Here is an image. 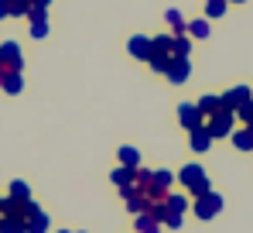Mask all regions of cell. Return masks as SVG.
I'll use <instances>...</instances> for the list:
<instances>
[{"label":"cell","mask_w":253,"mask_h":233,"mask_svg":"<svg viewBox=\"0 0 253 233\" xmlns=\"http://www.w3.org/2000/svg\"><path fill=\"white\" fill-rule=\"evenodd\" d=\"M3 17H10V7H7V3H0V21H3Z\"/></svg>","instance_id":"cell-29"},{"label":"cell","mask_w":253,"mask_h":233,"mask_svg":"<svg viewBox=\"0 0 253 233\" xmlns=\"http://www.w3.org/2000/svg\"><path fill=\"white\" fill-rule=\"evenodd\" d=\"M10 199H17V202H28V199H31V189H28L24 182H10Z\"/></svg>","instance_id":"cell-24"},{"label":"cell","mask_w":253,"mask_h":233,"mask_svg":"<svg viewBox=\"0 0 253 233\" xmlns=\"http://www.w3.org/2000/svg\"><path fill=\"white\" fill-rule=\"evenodd\" d=\"M250 100H253L250 86H229V89L222 93V110H233V114H236V110H240L243 103H250Z\"/></svg>","instance_id":"cell-3"},{"label":"cell","mask_w":253,"mask_h":233,"mask_svg":"<svg viewBox=\"0 0 253 233\" xmlns=\"http://www.w3.org/2000/svg\"><path fill=\"white\" fill-rule=\"evenodd\" d=\"M236 114H240V120H243V123H253V100H250V103H243Z\"/></svg>","instance_id":"cell-26"},{"label":"cell","mask_w":253,"mask_h":233,"mask_svg":"<svg viewBox=\"0 0 253 233\" xmlns=\"http://www.w3.org/2000/svg\"><path fill=\"white\" fill-rule=\"evenodd\" d=\"M126 52H130L133 58L147 62V55H151V38H147V35H133V38L126 41Z\"/></svg>","instance_id":"cell-8"},{"label":"cell","mask_w":253,"mask_h":233,"mask_svg":"<svg viewBox=\"0 0 253 233\" xmlns=\"http://www.w3.org/2000/svg\"><path fill=\"white\" fill-rule=\"evenodd\" d=\"M28 21H31V35H35V38H44V35H48V14H44V10H31Z\"/></svg>","instance_id":"cell-11"},{"label":"cell","mask_w":253,"mask_h":233,"mask_svg":"<svg viewBox=\"0 0 253 233\" xmlns=\"http://www.w3.org/2000/svg\"><path fill=\"white\" fill-rule=\"evenodd\" d=\"M226 14V0H206V17H222Z\"/></svg>","instance_id":"cell-25"},{"label":"cell","mask_w":253,"mask_h":233,"mask_svg":"<svg viewBox=\"0 0 253 233\" xmlns=\"http://www.w3.org/2000/svg\"><path fill=\"white\" fill-rule=\"evenodd\" d=\"M24 227H28V233H48V216H44L42 209H35V213L24 220Z\"/></svg>","instance_id":"cell-14"},{"label":"cell","mask_w":253,"mask_h":233,"mask_svg":"<svg viewBox=\"0 0 253 233\" xmlns=\"http://www.w3.org/2000/svg\"><path fill=\"white\" fill-rule=\"evenodd\" d=\"M185 31H188V35H192V38H209V21H206V17H199V21H188V28H185Z\"/></svg>","instance_id":"cell-18"},{"label":"cell","mask_w":253,"mask_h":233,"mask_svg":"<svg viewBox=\"0 0 253 233\" xmlns=\"http://www.w3.org/2000/svg\"><path fill=\"white\" fill-rule=\"evenodd\" d=\"M137 233H161V227H158V220L154 216H147V213H137Z\"/></svg>","instance_id":"cell-17"},{"label":"cell","mask_w":253,"mask_h":233,"mask_svg":"<svg viewBox=\"0 0 253 233\" xmlns=\"http://www.w3.org/2000/svg\"><path fill=\"white\" fill-rule=\"evenodd\" d=\"M192 134V148L195 151H209V144H212V134H209V127L206 123H199L195 130H188Z\"/></svg>","instance_id":"cell-10"},{"label":"cell","mask_w":253,"mask_h":233,"mask_svg":"<svg viewBox=\"0 0 253 233\" xmlns=\"http://www.w3.org/2000/svg\"><path fill=\"white\" fill-rule=\"evenodd\" d=\"M0 65L10 69V72H21L24 62H21V45H17V41H3V45H0Z\"/></svg>","instance_id":"cell-5"},{"label":"cell","mask_w":253,"mask_h":233,"mask_svg":"<svg viewBox=\"0 0 253 233\" xmlns=\"http://www.w3.org/2000/svg\"><path fill=\"white\" fill-rule=\"evenodd\" d=\"M10 17H28L31 14V0H10Z\"/></svg>","instance_id":"cell-22"},{"label":"cell","mask_w":253,"mask_h":233,"mask_svg":"<svg viewBox=\"0 0 253 233\" xmlns=\"http://www.w3.org/2000/svg\"><path fill=\"white\" fill-rule=\"evenodd\" d=\"M0 202H3V199H0Z\"/></svg>","instance_id":"cell-33"},{"label":"cell","mask_w":253,"mask_h":233,"mask_svg":"<svg viewBox=\"0 0 253 233\" xmlns=\"http://www.w3.org/2000/svg\"><path fill=\"white\" fill-rule=\"evenodd\" d=\"M178 120H181V127H185V130H195L199 123H206V116L199 114V107H195V103H181V107H178Z\"/></svg>","instance_id":"cell-7"},{"label":"cell","mask_w":253,"mask_h":233,"mask_svg":"<svg viewBox=\"0 0 253 233\" xmlns=\"http://www.w3.org/2000/svg\"><path fill=\"white\" fill-rule=\"evenodd\" d=\"M165 206H168V213H185L188 209V199L185 195H165Z\"/></svg>","instance_id":"cell-21"},{"label":"cell","mask_w":253,"mask_h":233,"mask_svg":"<svg viewBox=\"0 0 253 233\" xmlns=\"http://www.w3.org/2000/svg\"><path fill=\"white\" fill-rule=\"evenodd\" d=\"M195 107H199V114H202V116H212V114L222 110V96H202Z\"/></svg>","instance_id":"cell-15"},{"label":"cell","mask_w":253,"mask_h":233,"mask_svg":"<svg viewBox=\"0 0 253 233\" xmlns=\"http://www.w3.org/2000/svg\"><path fill=\"white\" fill-rule=\"evenodd\" d=\"M219 209H222V195H215L212 189L206 195H199V199H195V216H199V220H212Z\"/></svg>","instance_id":"cell-4"},{"label":"cell","mask_w":253,"mask_h":233,"mask_svg":"<svg viewBox=\"0 0 253 233\" xmlns=\"http://www.w3.org/2000/svg\"><path fill=\"white\" fill-rule=\"evenodd\" d=\"M226 3H243V0H226Z\"/></svg>","instance_id":"cell-30"},{"label":"cell","mask_w":253,"mask_h":233,"mask_svg":"<svg viewBox=\"0 0 253 233\" xmlns=\"http://www.w3.org/2000/svg\"><path fill=\"white\" fill-rule=\"evenodd\" d=\"M178 182H181V185H185L188 192L195 195V199L209 192V178H206V172H202L199 165H185V168L178 172Z\"/></svg>","instance_id":"cell-1"},{"label":"cell","mask_w":253,"mask_h":233,"mask_svg":"<svg viewBox=\"0 0 253 233\" xmlns=\"http://www.w3.org/2000/svg\"><path fill=\"white\" fill-rule=\"evenodd\" d=\"M174 55L178 58H188L192 55V41L185 38V35H174Z\"/></svg>","instance_id":"cell-23"},{"label":"cell","mask_w":253,"mask_h":233,"mask_svg":"<svg viewBox=\"0 0 253 233\" xmlns=\"http://www.w3.org/2000/svg\"><path fill=\"white\" fill-rule=\"evenodd\" d=\"M62 233H69V230H62Z\"/></svg>","instance_id":"cell-32"},{"label":"cell","mask_w":253,"mask_h":233,"mask_svg":"<svg viewBox=\"0 0 253 233\" xmlns=\"http://www.w3.org/2000/svg\"><path fill=\"white\" fill-rule=\"evenodd\" d=\"M0 233H28L21 216H0Z\"/></svg>","instance_id":"cell-16"},{"label":"cell","mask_w":253,"mask_h":233,"mask_svg":"<svg viewBox=\"0 0 253 233\" xmlns=\"http://www.w3.org/2000/svg\"><path fill=\"white\" fill-rule=\"evenodd\" d=\"M0 3H10V0H0Z\"/></svg>","instance_id":"cell-31"},{"label":"cell","mask_w":253,"mask_h":233,"mask_svg":"<svg viewBox=\"0 0 253 233\" xmlns=\"http://www.w3.org/2000/svg\"><path fill=\"white\" fill-rule=\"evenodd\" d=\"M165 227L178 230V227H181V213H168V216H165Z\"/></svg>","instance_id":"cell-27"},{"label":"cell","mask_w":253,"mask_h":233,"mask_svg":"<svg viewBox=\"0 0 253 233\" xmlns=\"http://www.w3.org/2000/svg\"><path fill=\"white\" fill-rule=\"evenodd\" d=\"M165 76H168L171 86H181L185 79L192 76V62H188V58H178V55H174V62L168 65V72H165Z\"/></svg>","instance_id":"cell-6"},{"label":"cell","mask_w":253,"mask_h":233,"mask_svg":"<svg viewBox=\"0 0 253 233\" xmlns=\"http://www.w3.org/2000/svg\"><path fill=\"white\" fill-rule=\"evenodd\" d=\"M0 89H3V93H10V96H14V93H21V89H24L21 72H10V69H3V65H0Z\"/></svg>","instance_id":"cell-9"},{"label":"cell","mask_w":253,"mask_h":233,"mask_svg":"<svg viewBox=\"0 0 253 233\" xmlns=\"http://www.w3.org/2000/svg\"><path fill=\"white\" fill-rule=\"evenodd\" d=\"M133 182H137V168H117L113 172V185H120V189H133Z\"/></svg>","instance_id":"cell-12"},{"label":"cell","mask_w":253,"mask_h":233,"mask_svg":"<svg viewBox=\"0 0 253 233\" xmlns=\"http://www.w3.org/2000/svg\"><path fill=\"white\" fill-rule=\"evenodd\" d=\"M120 165H124V168H140V155H137V148H120Z\"/></svg>","instance_id":"cell-20"},{"label":"cell","mask_w":253,"mask_h":233,"mask_svg":"<svg viewBox=\"0 0 253 233\" xmlns=\"http://www.w3.org/2000/svg\"><path fill=\"white\" fill-rule=\"evenodd\" d=\"M165 21L171 24V31H174V35H185V28H188V21H185L178 10H168V14H165Z\"/></svg>","instance_id":"cell-19"},{"label":"cell","mask_w":253,"mask_h":233,"mask_svg":"<svg viewBox=\"0 0 253 233\" xmlns=\"http://www.w3.org/2000/svg\"><path fill=\"white\" fill-rule=\"evenodd\" d=\"M233 144H236V151H253V123L233 134Z\"/></svg>","instance_id":"cell-13"},{"label":"cell","mask_w":253,"mask_h":233,"mask_svg":"<svg viewBox=\"0 0 253 233\" xmlns=\"http://www.w3.org/2000/svg\"><path fill=\"white\" fill-rule=\"evenodd\" d=\"M233 110H219V114H212L206 116V127H209V134L212 137H229L233 134Z\"/></svg>","instance_id":"cell-2"},{"label":"cell","mask_w":253,"mask_h":233,"mask_svg":"<svg viewBox=\"0 0 253 233\" xmlns=\"http://www.w3.org/2000/svg\"><path fill=\"white\" fill-rule=\"evenodd\" d=\"M51 0H31V10H48Z\"/></svg>","instance_id":"cell-28"}]
</instances>
